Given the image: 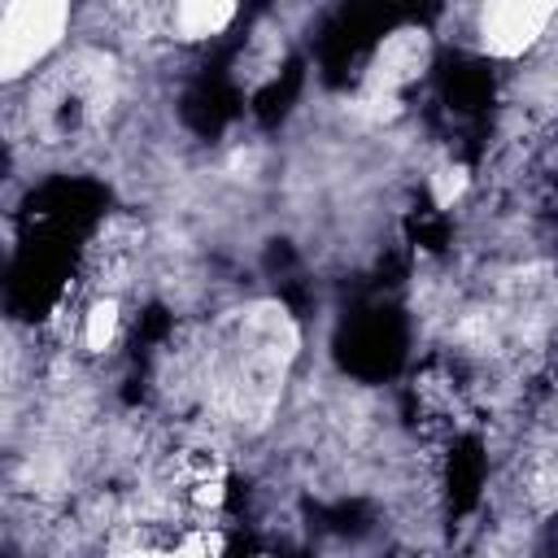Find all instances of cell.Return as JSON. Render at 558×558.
Masks as SVG:
<instances>
[{"label":"cell","mask_w":558,"mask_h":558,"mask_svg":"<svg viewBox=\"0 0 558 558\" xmlns=\"http://www.w3.org/2000/svg\"><path fill=\"white\" fill-rule=\"evenodd\" d=\"M292 357L296 327L288 310L275 301H257L222 327V340L209 357V388L231 418L262 427L283 397Z\"/></svg>","instance_id":"obj_1"},{"label":"cell","mask_w":558,"mask_h":558,"mask_svg":"<svg viewBox=\"0 0 558 558\" xmlns=\"http://www.w3.org/2000/svg\"><path fill=\"white\" fill-rule=\"evenodd\" d=\"M70 26V4L61 0H13L0 13V78L17 83L31 74Z\"/></svg>","instance_id":"obj_2"},{"label":"cell","mask_w":558,"mask_h":558,"mask_svg":"<svg viewBox=\"0 0 558 558\" xmlns=\"http://www.w3.org/2000/svg\"><path fill=\"white\" fill-rule=\"evenodd\" d=\"M558 17L549 0H497L480 9V48L488 57H523Z\"/></svg>","instance_id":"obj_3"},{"label":"cell","mask_w":558,"mask_h":558,"mask_svg":"<svg viewBox=\"0 0 558 558\" xmlns=\"http://www.w3.org/2000/svg\"><path fill=\"white\" fill-rule=\"evenodd\" d=\"M423 65H427V35L414 31V26H405V31L388 35V39L379 44L366 92H388V96H397V87L410 83V78H418Z\"/></svg>","instance_id":"obj_4"},{"label":"cell","mask_w":558,"mask_h":558,"mask_svg":"<svg viewBox=\"0 0 558 558\" xmlns=\"http://www.w3.org/2000/svg\"><path fill=\"white\" fill-rule=\"evenodd\" d=\"M231 17H235V4H222V0H183L170 13V31H174V39H209V35L227 31Z\"/></svg>","instance_id":"obj_5"},{"label":"cell","mask_w":558,"mask_h":558,"mask_svg":"<svg viewBox=\"0 0 558 558\" xmlns=\"http://www.w3.org/2000/svg\"><path fill=\"white\" fill-rule=\"evenodd\" d=\"M118 323H122L118 301H113V296H100V301L83 314V344H87L92 353H105V349L118 340Z\"/></svg>","instance_id":"obj_6"},{"label":"cell","mask_w":558,"mask_h":558,"mask_svg":"<svg viewBox=\"0 0 558 558\" xmlns=\"http://www.w3.org/2000/svg\"><path fill=\"white\" fill-rule=\"evenodd\" d=\"M462 192H466V170H462V166H445V170L432 174V196H436L440 209H449Z\"/></svg>","instance_id":"obj_7"}]
</instances>
